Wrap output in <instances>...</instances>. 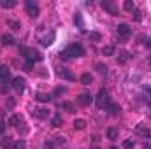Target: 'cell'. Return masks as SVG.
<instances>
[{
    "mask_svg": "<svg viewBox=\"0 0 151 149\" xmlns=\"http://www.w3.org/2000/svg\"><path fill=\"white\" fill-rule=\"evenodd\" d=\"M95 70H97L99 74H107V67H106L104 63H100V62L95 63Z\"/></svg>",
    "mask_w": 151,
    "mask_h": 149,
    "instance_id": "ffe728a7",
    "label": "cell"
},
{
    "mask_svg": "<svg viewBox=\"0 0 151 149\" xmlns=\"http://www.w3.org/2000/svg\"><path fill=\"white\" fill-rule=\"evenodd\" d=\"M25 77H14L12 79V88L18 91V93H23L25 91Z\"/></svg>",
    "mask_w": 151,
    "mask_h": 149,
    "instance_id": "5b68a950",
    "label": "cell"
},
{
    "mask_svg": "<svg viewBox=\"0 0 151 149\" xmlns=\"http://www.w3.org/2000/svg\"><path fill=\"white\" fill-rule=\"evenodd\" d=\"M102 54H104V56H113L114 47L113 46H104V47H102Z\"/></svg>",
    "mask_w": 151,
    "mask_h": 149,
    "instance_id": "ac0fdd59",
    "label": "cell"
},
{
    "mask_svg": "<svg viewBox=\"0 0 151 149\" xmlns=\"http://www.w3.org/2000/svg\"><path fill=\"white\" fill-rule=\"evenodd\" d=\"M19 53H21V54H23L28 62H32V63H34V62H40V60H42V54L39 53L37 49H34V47H21V49H19Z\"/></svg>",
    "mask_w": 151,
    "mask_h": 149,
    "instance_id": "7a4b0ae2",
    "label": "cell"
},
{
    "mask_svg": "<svg viewBox=\"0 0 151 149\" xmlns=\"http://www.w3.org/2000/svg\"><path fill=\"white\" fill-rule=\"evenodd\" d=\"M111 149H116V148H114V146H113V148H111Z\"/></svg>",
    "mask_w": 151,
    "mask_h": 149,
    "instance_id": "60d3db41",
    "label": "cell"
},
{
    "mask_svg": "<svg viewBox=\"0 0 151 149\" xmlns=\"http://www.w3.org/2000/svg\"><path fill=\"white\" fill-rule=\"evenodd\" d=\"M148 46H150V47H151V40H150V42H148Z\"/></svg>",
    "mask_w": 151,
    "mask_h": 149,
    "instance_id": "ab89813d",
    "label": "cell"
},
{
    "mask_svg": "<svg viewBox=\"0 0 151 149\" xmlns=\"http://www.w3.org/2000/svg\"><path fill=\"white\" fill-rule=\"evenodd\" d=\"M2 44H4V46H11V44H14L12 35H2Z\"/></svg>",
    "mask_w": 151,
    "mask_h": 149,
    "instance_id": "7402d4cb",
    "label": "cell"
},
{
    "mask_svg": "<svg viewBox=\"0 0 151 149\" xmlns=\"http://www.w3.org/2000/svg\"><path fill=\"white\" fill-rule=\"evenodd\" d=\"M90 149H99V148H97V146H93V148H90Z\"/></svg>",
    "mask_w": 151,
    "mask_h": 149,
    "instance_id": "f35d334b",
    "label": "cell"
},
{
    "mask_svg": "<svg viewBox=\"0 0 151 149\" xmlns=\"http://www.w3.org/2000/svg\"><path fill=\"white\" fill-rule=\"evenodd\" d=\"M90 39L95 40V42H99V40H100V34H97V32H90Z\"/></svg>",
    "mask_w": 151,
    "mask_h": 149,
    "instance_id": "f1b7e54d",
    "label": "cell"
},
{
    "mask_svg": "<svg viewBox=\"0 0 151 149\" xmlns=\"http://www.w3.org/2000/svg\"><path fill=\"white\" fill-rule=\"evenodd\" d=\"M44 148H46V149H53V142H46V144H44Z\"/></svg>",
    "mask_w": 151,
    "mask_h": 149,
    "instance_id": "d590c367",
    "label": "cell"
},
{
    "mask_svg": "<svg viewBox=\"0 0 151 149\" xmlns=\"http://www.w3.org/2000/svg\"><path fill=\"white\" fill-rule=\"evenodd\" d=\"M74 128L76 130H84L86 128V121L84 119H74Z\"/></svg>",
    "mask_w": 151,
    "mask_h": 149,
    "instance_id": "e0dca14e",
    "label": "cell"
},
{
    "mask_svg": "<svg viewBox=\"0 0 151 149\" xmlns=\"http://www.w3.org/2000/svg\"><path fill=\"white\" fill-rule=\"evenodd\" d=\"M0 5H2L4 9H11V7H14V5H16V0H2V2H0Z\"/></svg>",
    "mask_w": 151,
    "mask_h": 149,
    "instance_id": "d6986e66",
    "label": "cell"
},
{
    "mask_svg": "<svg viewBox=\"0 0 151 149\" xmlns=\"http://www.w3.org/2000/svg\"><path fill=\"white\" fill-rule=\"evenodd\" d=\"M35 117H39V119H44V117H47V111L46 109H34V112H32Z\"/></svg>",
    "mask_w": 151,
    "mask_h": 149,
    "instance_id": "9a60e30c",
    "label": "cell"
},
{
    "mask_svg": "<svg viewBox=\"0 0 151 149\" xmlns=\"http://www.w3.org/2000/svg\"><path fill=\"white\" fill-rule=\"evenodd\" d=\"M7 25H9V27H11L12 30H19V28H21L19 21H14V19H9V21H7Z\"/></svg>",
    "mask_w": 151,
    "mask_h": 149,
    "instance_id": "cb8c5ba5",
    "label": "cell"
},
{
    "mask_svg": "<svg viewBox=\"0 0 151 149\" xmlns=\"http://www.w3.org/2000/svg\"><path fill=\"white\" fill-rule=\"evenodd\" d=\"M116 32H118V35H119L121 39H128L130 35H132V28H130L127 23H121V25H118Z\"/></svg>",
    "mask_w": 151,
    "mask_h": 149,
    "instance_id": "277c9868",
    "label": "cell"
},
{
    "mask_svg": "<svg viewBox=\"0 0 151 149\" xmlns=\"http://www.w3.org/2000/svg\"><path fill=\"white\" fill-rule=\"evenodd\" d=\"M134 19H135V21H141V11L134 9Z\"/></svg>",
    "mask_w": 151,
    "mask_h": 149,
    "instance_id": "836d02e7",
    "label": "cell"
},
{
    "mask_svg": "<svg viewBox=\"0 0 151 149\" xmlns=\"http://www.w3.org/2000/svg\"><path fill=\"white\" fill-rule=\"evenodd\" d=\"M123 148L125 149H134V140H132V139L125 140V142H123Z\"/></svg>",
    "mask_w": 151,
    "mask_h": 149,
    "instance_id": "4316f807",
    "label": "cell"
},
{
    "mask_svg": "<svg viewBox=\"0 0 151 149\" xmlns=\"http://www.w3.org/2000/svg\"><path fill=\"white\" fill-rule=\"evenodd\" d=\"M83 54H84V49H83L81 44H70L65 51L60 53L62 58H79V56H83Z\"/></svg>",
    "mask_w": 151,
    "mask_h": 149,
    "instance_id": "6da1fadb",
    "label": "cell"
},
{
    "mask_svg": "<svg viewBox=\"0 0 151 149\" xmlns=\"http://www.w3.org/2000/svg\"><path fill=\"white\" fill-rule=\"evenodd\" d=\"M107 139L109 140H116L118 139V128L116 126H109L107 128Z\"/></svg>",
    "mask_w": 151,
    "mask_h": 149,
    "instance_id": "8fae6325",
    "label": "cell"
},
{
    "mask_svg": "<svg viewBox=\"0 0 151 149\" xmlns=\"http://www.w3.org/2000/svg\"><path fill=\"white\" fill-rule=\"evenodd\" d=\"M5 132V125L4 123H0V133H4Z\"/></svg>",
    "mask_w": 151,
    "mask_h": 149,
    "instance_id": "74e56055",
    "label": "cell"
},
{
    "mask_svg": "<svg viewBox=\"0 0 151 149\" xmlns=\"http://www.w3.org/2000/svg\"><path fill=\"white\" fill-rule=\"evenodd\" d=\"M74 23L79 25V27H83V18H81V14H76L74 16Z\"/></svg>",
    "mask_w": 151,
    "mask_h": 149,
    "instance_id": "f546056e",
    "label": "cell"
},
{
    "mask_svg": "<svg viewBox=\"0 0 151 149\" xmlns=\"http://www.w3.org/2000/svg\"><path fill=\"white\" fill-rule=\"evenodd\" d=\"M56 93L60 95V93H65V88H56Z\"/></svg>",
    "mask_w": 151,
    "mask_h": 149,
    "instance_id": "8d00e7d4",
    "label": "cell"
},
{
    "mask_svg": "<svg viewBox=\"0 0 151 149\" xmlns=\"http://www.w3.org/2000/svg\"><path fill=\"white\" fill-rule=\"evenodd\" d=\"M12 148L14 149H25V140H16Z\"/></svg>",
    "mask_w": 151,
    "mask_h": 149,
    "instance_id": "83f0119b",
    "label": "cell"
},
{
    "mask_svg": "<svg viewBox=\"0 0 151 149\" xmlns=\"http://www.w3.org/2000/svg\"><path fill=\"white\" fill-rule=\"evenodd\" d=\"M53 39H55V34L51 32V35H49V37L42 39V44H44V46H49V44H53Z\"/></svg>",
    "mask_w": 151,
    "mask_h": 149,
    "instance_id": "484cf974",
    "label": "cell"
},
{
    "mask_svg": "<svg viewBox=\"0 0 151 149\" xmlns=\"http://www.w3.org/2000/svg\"><path fill=\"white\" fill-rule=\"evenodd\" d=\"M77 102H79L81 105H90V104L93 102V97H91L90 93H81L79 98H77Z\"/></svg>",
    "mask_w": 151,
    "mask_h": 149,
    "instance_id": "52a82bcc",
    "label": "cell"
},
{
    "mask_svg": "<svg viewBox=\"0 0 151 149\" xmlns=\"http://www.w3.org/2000/svg\"><path fill=\"white\" fill-rule=\"evenodd\" d=\"M32 67H34V63H32V62H27V63H25V70H30Z\"/></svg>",
    "mask_w": 151,
    "mask_h": 149,
    "instance_id": "e575fe53",
    "label": "cell"
},
{
    "mask_svg": "<svg viewBox=\"0 0 151 149\" xmlns=\"http://www.w3.org/2000/svg\"><path fill=\"white\" fill-rule=\"evenodd\" d=\"M27 14H28L30 18H37L39 16V7L35 4H32V2H27Z\"/></svg>",
    "mask_w": 151,
    "mask_h": 149,
    "instance_id": "8992f818",
    "label": "cell"
},
{
    "mask_svg": "<svg viewBox=\"0 0 151 149\" xmlns=\"http://www.w3.org/2000/svg\"><path fill=\"white\" fill-rule=\"evenodd\" d=\"M63 109H67V111H74V105L70 104V102H63V105H62Z\"/></svg>",
    "mask_w": 151,
    "mask_h": 149,
    "instance_id": "d6a6232c",
    "label": "cell"
},
{
    "mask_svg": "<svg viewBox=\"0 0 151 149\" xmlns=\"http://www.w3.org/2000/svg\"><path fill=\"white\" fill-rule=\"evenodd\" d=\"M9 75H11V70H9L7 67L0 65V79H2V81H5V79H9Z\"/></svg>",
    "mask_w": 151,
    "mask_h": 149,
    "instance_id": "5bb4252c",
    "label": "cell"
},
{
    "mask_svg": "<svg viewBox=\"0 0 151 149\" xmlns=\"http://www.w3.org/2000/svg\"><path fill=\"white\" fill-rule=\"evenodd\" d=\"M37 100H39V102H49V100H51V95H46V93H37Z\"/></svg>",
    "mask_w": 151,
    "mask_h": 149,
    "instance_id": "603a6c76",
    "label": "cell"
},
{
    "mask_svg": "<svg viewBox=\"0 0 151 149\" xmlns=\"http://www.w3.org/2000/svg\"><path fill=\"white\" fill-rule=\"evenodd\" d=\"M102 7H104V9H106L109 14H113V16H118V7H114V5L111 4V2H109V0H104V2H102Z\"/></svg>",
    "mask_w": 151,
    "mask_h": 149,
    "instance_id": "ba28073f",
    "label": "cell"
},
{
    "mask_svg": "<svg viewBox=\"0 0 151 149\" xmlns=\"http://www.w3.org/2000/svg\"><path fill=\"white\" fill-rule=\"evenodd\" d=\"M23 123V117L19 116V114H14V116H11V119H9V125L11 126H19Z\"/></svg>",
    "mask_w": 151,
    "mask_h": 149,
    "instance_id": "9c48e42d",
    "label": "cell"
},
{
    "mask_svg": "<svg viewBox=\"0 0 151 149\" xmlns=\"http://www.w3.org/2000/svg\"><path fill=\"white\" fill-rule=\"evenodd\" d=\"M106 109H107V111H109V114H118V112H119V105H118V104H113V102H109V105H107V107H106Z\"/></svg>",
    "mask_w": 151,
    "mask_h": 149,
    "instance_id": "2e32d148",
    "label": "cell"
},
{
    "mask_svg": "<svg viewBox=\"0 0 151 149\" xmlns=\"http://www.w3.org/2000/svg\"><path fill=\"white\" fill-rule=\"evenodd\" d=\"M58 75H60V77H63V79H69V81H74L76 77L72 74H70V72H67V70H58Z\"/></svg>",
    "mask_w": 151,
    "mask_h": 149,
    "instance_id": "44dd1931",
    "label": "cell"
},
{
    "mask_svg": "<svg viewBox=\"0 0 151 149\" xmlns=\"http://www.w3.org/2000/svg\"><path fill=\"white\" fill-rule=\"evenodd\" d=\"M60 125H62V117H60V116H56V117L53 119V126H55V128H58Z\"/></svg>",
    "mask_w": 151,
    "mask_h": 149,
    "instance_id": "1f68e13d",
    "label": "cell"
},
{
    "mask_svg": "<svg viewBox=\"0 0 151 149\" xmlns=\"http://www.w3.org/2000/svg\"><path fill=\"white\" fill-rule=\"evenodd\" d=\"M123 7H125V11H134V9H135V5H134V2H132V0H125Z\"/></svg>",
    "mask_w": 151,
    "mask_h": 149,
    "instance_id": "d4e9b609",
    "label": "cell"
},
{
    "mask_svg": "<svg viewBox=\"0 0 151 149\" xmlns=\"http://www.w3.org/2000/svg\"><path fill=\"white\" fill-rule=\"evenodd\" d=\"M109 97H107V91L106 90H100L99 91V95H97V107L99 109H104V107H107L109 105Z\"/></svg>",
    "mask_w": 151,
    "mask_h": 149,
    "instance_id": "3957f363",
    "label": "cell"
},
{
    "mask_svg": "<svg viewBox=\"0 0 151 149\" xmlns=\"http://www.w3.org/2000/svg\"><path fill=\"white\" fill-rule=\"evenodd\" d=\"M12 146H14V142H12V139H11V137H5V139H2V140H0V148L9 149V148H12Z\"/></svg>",
    "mask_w": 151,
    "mask_h": 149,
    "instance_id": "7c38bea8",
    "label": "cell"
},
{
    "mask_svg": "<svg viewBox=\"0 0 151 149\" xmlns=\"http://www.w3.org/2000/svg\"><path fill=\"white\" fill-rule=\"evenodd\" d=\"M127 60H128V53H125V51H123V53L119 54V63H125Z\"/></svg>",
    "mask_w": 151,
    "mask_h": 149,
    "instance_id": "4dcf8cb0",
    "label": "cell"
},
{
    "mask_svg": "<svg viewBox=\"0 0 151 149\" xmlns=\"http://www.w3.org/2000/svg\"><path fill=\"white\" fill-rule=\"evenodd\" d=\"M135 133H137V135H142V137H148V135H150V130H148L144 125H137V126H135Z\"/></svg>",
    "mask_w": 151,
    "mask_h": 149,
    "instance_id": "30bf717a",
    "label": "cell"
},
{
    "mask_svg": "<svg viewBox=\"0 0 151 149\" xmlns=\"http://www.w3.org/2000/svg\"><path fill=\"white\" fill-rule=\"evenodd\" d=\"M91 82H93V77H91V75L88 74V72L81 75V84H84V86H90Z\"/></svg>",
    "mask_w": 151,
    "mask_h": 149,
    "instance_id": "4fadbf2b",
    "label": "cell"
}]
</instances>
